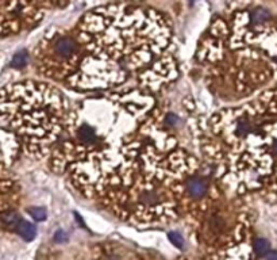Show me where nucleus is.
<instances>
[{"instance_id": "nucleus-1", "label": "nucleus", "mask_w": 277, "mask_h": 260, "mask_svg": "<svg viewBox=\"0 0 277 260\" xmlns=\"http://www.w3.org/2000/svg\"><path fill=\"white\" fill-rule=\"evenodd\" d=\"M54 48H56V52L57 54H60L61 57H69V56H72L74 53V49H76V45H74V41L72 38H68V37H64V38H60L56 45H54Z\"/></svg>"}, {"instance_id": "nucleus-2", "label": "nucleus", "mask_w": 277, "mask_h": 260, "mask_svg": "<svg viewBox=\"0 0 277 260\" xmlns=\"http://www.w3.org/2000/svg\"><path fill=\"white\" fill-rule=\"evenodd\" d=\"M187 190H188V194L194 198H200L203 196L207 191V185L206 182L202 179V178H192L189 179L188 183H187Z\"/></svg>"}, {"instance_id": "nucleus-3", "label": "nucleus", "mask_w": 277, "mask_h": 260, "mask_svg": "<svg viewBox=\"0 0 277 260\" xmlns=\"http://www.w3.org/2000/svg\"><path fill=\"white\" fill-rule=\"evenodd\" d=\"M16 233L21 236L22 239L26 240V241H32V240L35 239V236H37V229L35 226L33 225V223H27L25 220H21L19 223L16 225Z\"/></svg>"}, {"instance_id": "nucleus-4", "label": "nucleus", "mask_w": 277, "mask_h": 260, "mask_svg": "<svg viewBox=\"0 0 277 260\" xmlns=\"http://www.w3.org/2000/svg\"><path fill=\"white\" fill-rule=\"evenodd\" d=\"M1 220H3L4 225L10 226V228H16V225L21 221V218L15 212H7L5 214H3Z\"/></svg>"}, {"instance_id": "nucleus-5", "label": "nucleus", "mask_w": 277, "mask_h": 260, "mask_svg": "<svg viewBox=\"0 0 277 260\" xmlns=\"http://www.w3.org/2000/svg\"><path fill=\"white\" fill-rule=\"evenodd\" d=\"M254 251L258 256L267 255L269 252V243L265 239H257L254 241Z\"/></svg>"}, {"instance_id": "nucleus-6", "label": "nucleus", "mask_w": 277, "mask_h": 260, "mask_svg": "<svg viewBox=\"0 0 277 260\" xmlns=\"http://www.w3.org/2000/svg\"><path fill=\"white\" fill-rule=\"evenodd\" d=\"M27 60H29V57H27L26 52H19V53H16L14 56V59L11 61V65L14 68H23L27 64Z\"/></svg>"}, {"instance_id": "nucleus-7", "label": "nucleus", "mask_w": 277, "mask_h": 260, "mask_svg": "<svg viewBox=\"0 0 277 260\" xmlns=\"http://www.w3.org/2000/svg\"><path fill=\"white\" fill-rule=\"evenodd\" d=\"M269 19V12L267 10H262V8H258V10L253 11L251 12V22L253 23H262Z\"/></svg>"}, {"instance_id": "nucleus-8", "label": "nucleus", "mask_w": 277, "mask_h": 260, "mask_svg": "<svg viewBox=\"0 0 277 260\" xmlns=\"http://www.w3.org/2000/svg\"><path fill=\"white\" fill-rule=\"evenodd\" d=\"M29 214H30L35 221H43V220H46V210L42 209V207H32V209H29Z\"/></svg>"}, {"instance_id": "nucleus-9", "label": "nucleus", "mask_w": 277, "mask_h": 260, "mask_svg": "<svg viewBox=\"0 0 277 260\" xmlns=\"http://www.w3.org/2000/svg\"><path fill=\"white\" fill-rule=\"evenodd\" d=\"M80 138L84 140V141H92L95 138V133L92 129H89L88 126H84V128L80 129Z\"/></svg>"}, {"instance_id": "nucleus-10", "label": "nucleus", "mask_w": 277, "mask_h": 260, "mask_svg": "<svg viewBox=\"0 0 277 260\" xmlns=\"http://www.w3.org/2000/svg\"><path fill=\"white\" fill-rule=\"evenodd\" d=\"M169 240H171V243H172L174 247H177V248H183L184 240L180 233H177V232H172V233H169Z\"/></svg>"}, {"instance_id": "nucleus-11", "label": "nucleus", "mask_w": 277, "mask_h": 260, "mask_svg": "<svg viewBox=\"0 0 277 260\" xmlns=\"http://www.w3.org/2000/svg\"><path fill=\"white\" fill-rule=\"evenodd\" d=\"M54 239H56V241H57V243H63V241H65V240H67V234L64 233L63 230H60V232H57V233H56Z\"/></svg>"}, {"instance_id": "nucleus-12", "label": "nucleus", "mask_w": 277, "mask_h": 260, "mask_svg": "<svg viewBox=\"0 0 277 260\" xmlns=\"http://www.w3.org/2000/svg\"><path fill=\"white\" fill-rule=\"evenodd\" d=\"M265 260H277V251H271L265 255Z\"/></svg>"}, {"instance_id": "nucleus-13", "label": "nucleus", "mask_w": 277, "mask_h": 260, "mask_svg": "<svg viewBox=\"0 0 277 260\" xmlns=\"http://www.w3.org/2000/svg\"><path fill=\"white\" fill-rule=\"evenodd\" d=\"M273 149H275V152H276V154H277V141H276V144H275V147H273Z\"/></svg>"}]
</instances>
